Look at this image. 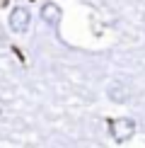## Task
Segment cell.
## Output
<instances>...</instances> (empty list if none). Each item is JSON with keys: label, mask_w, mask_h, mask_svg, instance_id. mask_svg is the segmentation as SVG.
<instances>
[{"label": "cell", "mask_w": 145, "mask_h": 148, "mask_svg": "<svg viewBox=\"0 0 145 148\" xmlns=\"http://www.w3.org/2000/svg\"><path fill=\"white\" fill-rule=\"evenodd\" d=\"M138 126L136 121L128 119V116H121V119H111L109 121V134H111V138L116 141V143H126V141H131L136 136Z\"/></svg>", "instance_id": "cell-1"}, {"label": "cell", "mask_w": 145, "mask_h": 148, "mask_svg": "<svg viewBox=\"0 0 145 148\" xmlns=\"http://www.w3.org/2000/svg\"><path fill=\"white\" fill-rule=\"evenodd\" d=\"M29 20H32V17H29V10L27 8H15L10 12V20H7V24H10V29L12 32H27L29 29Z\"/></svg>", "instance_id": "cell-2"}, {"label": "cell", "mask_w": 145, "mask_h": 148, "mask_svg": "<svg viewBox=\"0 0 145 148\" xmlns=\"http://www.w3.org/2000/svg\"><path fill=\"white\" fill-rule=\"evenodd\" d=\"M39 17H41L44 24H48V27H58L60 20H63V12H60V8L56 3H44V5H41Z\"/></svg>", "instance_id": "cell-3"}, {"label": "cell", "mask_w": 145, "mask_h": 148, "mask_svg": "<svg viewBox=\"0 0 145 148\" xmlns=\"http://www.w3.org/2000/svg\"><path fill=\"white\" fill-rule=\"evenodd\" d=\"M106 95H109V100H111V102H128L131 90H128V85H126V83H119V80H116V83L109 85Z\"/></svg>", "instance_id": "cell-4"}]
</instances>
